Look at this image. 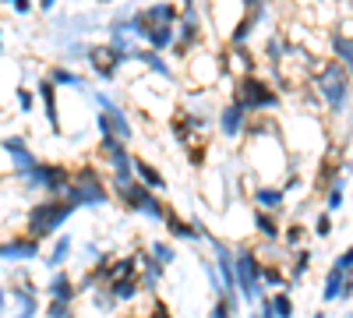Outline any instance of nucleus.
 I'll return each instance as SVG.
<instances>
[{
  "instance_id": "nucleus-1",
  "label": "nucleus",
  "mask_w": 353,
  "mask_h": 318,
  "mask_svg": "<svg viewBox=\"0 0 353 318\" xmlns=\"http://www.w3.org/2000/svg\"><path fill=\"white\" fill-rule=\"evenodd\" d=\"M311 81H314V92H318L321 103H325L329 113H343L346 110L353 81H350V71L336 61V57H332V61H325V64H314Z\"/></svg>"
},
{
  "instance_id": "nucleus-2",
  "label": "nucleus",
  "mask_w": 353,
  "mask_h": 318,
  "mask_svg": "<svg viewBox=\"0 0 353 318\" xmlns=\"http://www.w3.org/2000/svg\"><path fill=\"white\" fill-rule=\"evenodd\" d=\"M233 103H237L244 113H269V110H279L283 96L269 78L248 71V74L237 78V85H233Z\"/></svg>"
},
{
  "instance_id": "nucleus-3",
  "label": "nucleus",
  "mask_w": 353,
  "mask_h": 318,
  "mask_svg": "<svg viewBox=\"0 0 353 318\" xmlns=\"http://www.w3.org/2000/svg\"><path fill=\"white\" fill-rule=\"evenodd\" d=\"M110 195L113 191L106 188L99 166H92V163L78 166L71 173V188L64 191V198L71 201L74 209H99V206H106V201H110Z\"/></svg>"
},
{
  "instance_id": "nucleus-4",
  "label": "nucleus",
  "mask_w": 353,
  "mask_h": 318,
  "mask_svg": "<svg viewBox=\"0 0 353 318\" xmlns=\"http://www.w3.org/2000/svg\"><path fill=\"white\" fill-rule=\"evenodd\" d=\"M71 216H74V206H71L64 195L61 198H43L39 206L28 209V237L43 241V237L57 234V230H61Z\"/></svg>"
},
{
  "instance_id": "nucleus-5",
  "label": "nucleus",
  "mask_w": 353,
  "mask_h": 318,
  "mask_svg": "<svg viewBox=\"0 0 353 318\" xmlns=\"http://www.w3.org/2000/svg\"><path fill=\"white\" fill-rule=\"evenodd\" d=\"M110 191L124 201V209H128V212H138V216L152 219V223H163L166 212H170L163 201H159V195H156L152 188H145L138 177L128 181V184H110Z\"/></svg>"
},
{
  "instance_id": "nucleus-6",
  "label": "nucleus",
  "mask_w": 353,
  "mask_h": 318,
  "mask_svg": "<svg viewBox=\"0 0 353 318\" xmlns=\"http://www.w3.org/2000/svg\"><path fill=\"white\" fill-rule=\"evenodd\" d=\"M233 255H237V297L248 301V304L261 301L265 297V286H261L265 262H261V255L251 244H237V248H233Z\"/></svg>"
},
{
  "instance_id": "nucleus-7",
  "label": "nucleus",
  "mask_w": 353,
  "mask_h": 318,
  "mask_svg": "<svg viewBox=\"0 0 353 318\" xmlns=\"http://www.w3.org/2000/svg\"><path fill=\"white\" fill-rule=\"evenodd\" d=\"M18 181L28 188V191H46L50 198H61L68 188H71V170L64 163H46L39 159L32 170L18 173Z\"/></svg>"
},
{
  "instance_id": "nucleus-8",
  "label": "nucleus",
  "mask_w": 353,
  "mask_h": 318,
  "mask_svg": "<svg viewBox=\"0 0 353 318\" xmlns=\"http://www.w3.org/2000/svg\"><path fill=\"white\" fill-rule=\"evenodd\" d=\"M99 152L106 156V163H110V170H113V177H110V184H128V181H134V156L128 152V141H121V138H99Z\"/></svg>"
},
{
  "instance_id": "nucleus-9",
  "label": "nucleus",
  "mask_w": 353,
  "mask_h": 318,
  "mask_svg": "<svg viewBox=\"0 0 353 318\" xmlns=\"http://www.w3.org/2000/svg\"><path fill=\"white\" fill-rule=\"evenodd\" d=\"M85 61L92 64V71H96L103 81H113L117 71H121V64H128L110 43H103V46H88V57H85Z\"/></svg>"
},
{
  "instance_id": "nucleus-10",
  "label": "nucleus",
  "mask_w": 353,
  "mask_h": 318,
  "mask_svg": "<svg viewBox=\"0 0 353 318\" xmlns=\"http://www.w3.org/2000/svg\"><path fill=\"white\" fill-rule=\"evenodd\" d=\"M321 301H325V304H336V301H353V276H350V272H343L336 262L329 266L325 283H321Z\"/></svg>"
},
{
  "instance_id": "nucleus-11",
  "label": "nucleus",
  "mask_w": 353,
  "mask_h": 318,
  "mask_svg": "<svg viewBox=\"0 0 353 318\" xmlns=\"http://www.w3.org/2000/svg\"><path fill=\"white\" fill-rule=\"evenodd\" d=\"M8 297L14 301V318H36L39 301H36V283H28L25 276H18V283H11Z\"/></svg>"
},
{
  "instance_id": "nucleus-12",
  "label": "nucleus",
  "mask_w": 353,
  "mask_h": 318,
  "mask_svg": "<svg viewBox=\"0 0 353 318\" xmlns=\"http://www.w3.org/2000/svg\"><path fill=\"white\" fill-rule=\"evenodd\" d=\"M219 135L230 138V141H237V138L248 135V113H244L237 103H226V106L219 110Z\"/></svg>"
},
{
  "instance_id": "nucleus-13",
  "label": "nucleus",
  "mask_w": 353,
  "mask_h": 318,
  "mask_svg": "<svg viewBox=\"0 0 353 318\" xmlns=\"http://www.w3.org/2000/svg\"><path fill=\"white\" fill-rule=\"evenodd\" d=\"M198 39H201V21H198L194 11H184V14H181V28H176V43H173V50L181 53V57H188V53H194Z\"/></svg>"
},
{
  "instance_id": "nucleus-14",
  "label": "nucleus",
  "mask_w": 353,
  "mask_h": 318,
  "mask_svg": "<svg viewBox=\"0 0 353 318\" xmlns=\"http://www.w3.org/2000/svg\"><path fill=\"white\" fill-rule=\"evenodd\" d=\"M0 146H4V152L11 156V163H14V173H25V170H32L39 159L32 156V149H28V141L21 138V135H8L4 141H0Z\"/></svg>"
},
{
  "instance_id": "nucleus-15",
  "label": "nucleus",
  "mask_w": 353,
  "mask_h": 318,
  "mask_svg": "<svg viewBox=\"0 0 353 318\" xmlns=\"http://www.w3.org/2000/svg\"><path fill=\"white\" fill-rule=\"evenodd\" d=\"M39 255V241L36 237H11V241H0V258L8 262H28V258Z\"/></svg>"
},
{
  "instance_id": "nucleus-16",
  "label": "nucleus",
  "mask_w": 353,
  "mask_h": 318,
  "mask_svg": "<svg viewBox=\"0 0 353 318\" xmlns=\"http://www.w3.org/2000/svg\"><path fill=\"white\" fill-rule=\"evenodd\" d=\"M138 14H141V21H145L149 32L156 25H176V21H181V8H176V4H152V8H145ZM145 39H149V36H145Z\"/></svg>"
},
{
  "instance_id": "nucleus-17",
  "label": "nucleus",
  "mask_w": 353,
  "mask_h": 318,
  "mask_svg": "<svg viewBox=\"0 0 353 318\" xmlns=\"http://www.w3.org/2000/svg\"><path fill=\"white\" fill-rule=\"evenodd\" d=\"M36 96L43 99V110H46V124H50V131H61V117H57V85H53L50 78H43V81L36 85Z\"/></svg>"
},
{
  "instance_id": "nucleus-18",
  "label": "nucleus",
  "mask_w": 353,
  "mask_h": 318,
  "mask_svg": "<svg viewBox=\"0 0 353 318\" xmlns=\"http://www.w3.org/2000/svg\"><path fill=\"white\" fill-rule=\"evenodd\" d=\"M166 230H170V237L173 241H184V244H198L201 237H198V230H194V223L191 219H184V216H176V212H166Z\"/></svg>"
},
{
  "instance_id": "nucleus-19",
  "label": "nucleus",
  "mask_w": 353,
  "mask_h": 318,
  "mask_svg": "<svg viewBox=\"0 0 353 318\" xmlns=\"http://www.w3.org/2000/svg\"><path fill=\"white\" fill-rule=\"evenodd\" d=\"M74 294H78V286L71 283V272L57 269V272L50 276V283H46V297H50V301H74Z\"/></svg>"
},
{
  "instance_id": "nucleus-20",
  "label": "nucleus",
  "mask_w": 353,
  "mask_h": 318,
  "mask_svg": "<svg viewBox=\"0 0 353 318\" xmlns=\"http://www.w3.org/2000/svg\"><path fill=\"white\" fill-rule=\"evenodd\" d=\"M99 113H106V124H110V135H113V138H121V141H131V138H134V128H131L128 110L113 106V110H99Z\"/></svg>"
},
{
  "instance_id": "nucleus-21",
  "label": "nucleus",
  "mask_w": 353,
  "mask_h": 318,
  "mask_svg": "<svg viewBox=\"0 0 353 318\" xmlns=\"http://www.w3.org/2000/svg\"><path fill=\"white\" fill-rule=\"evenodd\" d=\"M163 272H166V266L163 262H156V258L145 251L141 255V272H138V283H141V290H156V286L163 283Z\"/></svg>"
},
{
  "instance_id": "nucleus-22",
  "label": "nucleus",
  "mask_w": 353,
  "mask_h": 318,
  "mask_svg": "<svg viewBox=\"0 0 353 318\" xmlns=\"http://www.w3.org/2000/svg\"><path fill=\"white\" fill-rule=\"evenodd\" d=\"M134 177H138L145 188H152L156 195H159V191H166V177H163V173H159L149 159H141V156H134Z\"/></svg>"
},
{
  "instance_id": "nucleus-23",
  "label": "nucleus",
  "mask_w": 353,
  "mask_h": 318,
  "mask_svg": "<svg viewBox=\"0 0 353 318\" xmlns=\"http://www.w3.org/2000/svg\"><path fill=\"white\" fill-rule=\"evenodd\" d=\"M283 201H286V191L276 188V184H258V188H254V206L265 209V212L283 209Z\"/></svg>"
},
{
  "instance_id": "nucleus-24",
  "label": "nucleus",
  "mask_w": 353,
  "mask_h": 318,
  "mask_svg": "<svg viewBox=\"0 0 353 318\" xmlns=\"http://www.w3.org/2000/svg\"><path fill=\"white\" fill-rule=\"evenodd\" d=\"M329 46H332V57H336V61L353 74V36H346V32H332V36H329Z\"/></svg>"
},
{
  "instance_id": "nucleus-25",
  "label": "nucleus",
  "mask_w": 353,
  "mask_h": 318,
  "mask_svg": "<svg viewBox=\"0 0 353 318\" xmlns=\"http://www.w3.org/2000/svg\"><path fill=\"white\" fill-rule=\"evenodd\" d=\"M254 230L269 241V244H276L279 237H283V226H279V219L272 216V212H265V209H254Z\"/></svg>"
},
{
  "instance_id": "nucleus-26",
  "label": "nucleus",
  "mask_w": 353,
  "mask_h": 318,
  "mask_svg": "<svg viewBox=\"0 0 353 318\" xmlns=\"http://www.w3.org/2000/svg\"><path fill=\"white\" fill-rule=\"evenodd\" d=\"M106 290L113 294L117 304H131L141 294V283L138 279H113V283H106Z\"/></svg>"
},
{
  "instance_id": "nucleus-27",
  "label": "nucleus",
  "mask_w": 353,
  "mask_h": 318,
  "mask_svg": "<svg viewBox=\"0 0 353 318\" xmlns=\"http://www.w3.org/2000/svg\"><path fill=\"white\" fill-rule=\"evenodd\" d=\"M134 61H141L156 78H173V68L163 61V53H156V50H138V53H134Z\"/></svg>"
},
{
  "instance_id": "nucleus-28",
  "label": "nucleus",
  "mask_w": 353,
  "mask_h": 318,
  "mask_svg": "<svg viewBox=\"0 0 353 318\" xmlns=\"http://www.w3.org/2000/svg\"><path fill=\"white\" fill-rule=\"evenodd\" d=\"M149 50H156V53H163V50H170L173 43H176V25H156L152 32H149Z\"/></svg>"
},
{
  "instance_id": "nucleus-29",
  "label": "nucleus",
  "mask_w": 353,
  "mask_h": 318,
  "mask_svg": "<svg viewBox=\"0 0 353 318\" xmlns=\"http://www.w3.org/2000/svg\"><path fill=\"white\" fill-rule=\"evenodd\" d=\"M71 244H74L71 237H57V241H53V251L46 255V266H50V269H61L68 258H71Z\"/></svg>"
},
{
  "instance_id": "nucleus-30",
  "label": "nucleus",
  "mask_w": 353,
  "mask_h": 318,
  "mask_svg": "<svg viewBox=\"0 0 353 318\" xmlns=\"http://www.w3.org/2000/svg\"><path fill=\"white\" fill-rule=\"evenodd\" d=\"M261 286H265V290H286L290 276H283L279 266H265V269H261Z\"/></svg>"
},
{
  "instance_id": "nucleus-31",
  "label": "nucleus",
  "mask_w": 353,
  "mask_h": 318,
  "mask_svg": "<svg viewBox=\"0 0 353 318\" xmlns=\"http://www.w3.org/2000/svg\"><path fill=\"white\" fill-rule=\"evenodd\" d=\"M50 81L53 85H71V89H85V78L74 68H53L50 71Z\"/></svg>"
},
{
  "instance_id": "nucleus-32",
  "label": "nucleus",
  "mask_w": 353,
  "mask_h": 318,
  "mask_svg": "<svg viewBox=\"0 0 353 318\" xmlns=\"http://www.w3.org/2000/svg\"><path fill=\"white\" fill-rule=\"evenodd\" d=\"M269 304H272L276 318H293V315H297V304H293V297H290L286 290H276V294L269 297Z\"/></svg>"
},
{
  "instance_id": "nucleus-33",
  "label": "nucleus",
  "mask_w": 353,
  "mask_h": 318,
  "mask_svg": "<svg viewBox=\"0 0 353 318\" xmlns=\"http://www.w3.org/2000/svg\"><path fill=\"white\" fill-rule=\"evenodd\" d=\"M311 269V251L301 248V251H293V269H290V283H301Z\"/></svg>"
},
{
  "instance_id": "nucleus-34",
  "label": "nucleus",
  "mask_w": 353,
  "mask_h": 318,
  "mask_svg": "<svg viewBox=\"0 0 353 318\" xmlns=\"http://www.w3.org/2000/svg\"><path fill=\"white\" fill-rule=\"evenodd\" d=\"M346 173H343V177H336V184L325 191V209L329 212H336V209H343V201H346Z\"/></svg>"
},
{
  "instance_id": "nucleus-35",
  "label": "nucleus",
  "mask_w": 353,
  "mask_h": 318,
  "mask_svg": "<svg viewBox=\"0 0 353 318\" xmlns=\"http://www.w3.org/2000/svg\"><path fill=\"white\" fill-rule=\"evenodd\" d=\"M149 255L156 258V262H163L166 269L176 262V251H173V244H166V241H152V244H149Z\"/></svg>"
},
{
  "instance_id": "nucleus-36",
  "label": "nucleus",
  "mask_w": 353,
  "mask_h": 318,
  "mask_svg": "<svg viewBox=\"0 0 353 318\" xmlns=\"http://www.w3.org/2000/svg\"><path fill=\"white\" fill-rule=\"evenodd\" d=\"M283 241H286L290 251H301V248H304V226H301V223H290L286 234H283Z\"/></svg>"
},
{
  "instance_id": "nucleus-37",
  "label": "nucleus",
  "mask_w": 353,
  "mask_h": 318,
  "mask_svg": "<svg viewBox=\"0 0 353 318\" xmlns=\"http://www.w3.org/2000/svg\"><path fill=\"white\" fill-rule=\"evenodd\" d=\"M329 234H332V212H329V209H321V212L314 216V237L325 241Z\"/></svg>"
},
{
  "instance_id": "nucleus-38",
  "label": "nucleus",
  "mask_w": 353,
  "mask_h": 318,
  "mask_svg": "<svg viewBox=\"0 0 353 318\" xmlns=\"http://www.w3.org/2000/svg\"><path fill=\"white\" fill-rule=\"evenodd\" d=\"M71 315V301H50L46 304V318H64Z\"/></svg>"
},
{
  "instance_id": "nucleus-39",
  "label": "nucleus",
  "mask_w": 353,
  "mask_h": 318,
  "mask_svg": "<svg viewBox=\"0 0 353 318\" xmlns=\"http://www.w3.org/2000/svg\"><path fill=\"white\" fill-rule=\"evenodd\" d=\"M14 99H18V110H21V113H32V106H36L32 99H36V96L28 92V89H18V92H14Z\"/></svg>"
},
{
  "instance_id": "nucleus-40",
  "label": "nucleus",
  "mask_w": 353,
  "mask_h": 318,
  "mask_svg": "<svg viewBox=\"0 0 353 318\" xmlns=\"http://www.w3.org/2000/svg\"><path fill=\"white\" fill-rule=\"evenodd\" d=\"M149 318H173V315H170V304L156 297V301H152V308H149Z\"/></svg>"
},
{
  "instance_id": "nucleus-41",
  "label": "nucleus",
  "mask_w": 353,
  "mask_h": 318,
  "mask_svg": "<svg viewBox=\"0 0 353 318\" xmlns=\"http://www.w3.org/2000/svg\"><path fill=\"white\" fill-rule=\"evenodd\" d=\"M336 266H339L343 272H350V276H353V248H346V251L336 258Z\"/></svg>"
},
{
  "instance_id": "nucleus-42",
  "label": "nucleus",
  "mask_w": 353,
  "mask_h": 318,
  "mask_svg": "<svg viewBox=\"0 0 353 318\" xmlns=\"http://www.w3.org/2000/svg\"><path fill=\"white\" fill-rule=\"evenodd\" d=\"M92 103H96V110H113V106H117V103H113V96H106V92H96V99H92Z\"/></svg>"
},
{
  "instance_id": "nucleus-43",
  "label": "nucleus",
  "mask_w": 353,
  "mask_h": 318,
  "mask_svg": "<svg viewBox=\"0 0 353 318\" xmlns=\"http://www.w3.org/2000/svg\"><path fill=\"white\" fill-rule=\"evenodd\" d=\"M8 4H11L18 14H28V11H32V0H8Z\"/></svg>"
},
{
  "instance_id": "nucleus-44",
  "label": "nucleus",
  "mask_w": 353,
  "mask_h": 318,
  "mask_svg": "<svg viewBox=\"0 0 353 318\" xmlns=\"http://www.w3.org/2000/svg\"><path fill=\"white\" fill-rule=\"evenodd\" d=\"M241 11H265V0H241Z\"/></svg>"
},
{
  "instance_id": "nucleus-45",
  "label": "nucleus",
  "mask_w": 353,
  "mask_h": 318,
  "mask_svg": "<svg viewBox=\"0 0 353 318\" xmlns=\"http://www.w3.org/2000/svg\"><path fill=\"white\" fill-rule=\"evenodd\" d=\"M36 8H39L43 14H50V11L57 8V0H36Z\"/></svg>"
},
{
  "instance_id": "nucleus-46",
  "label": "nucleus",
  "mask_w": 353,
  "mask_h": 318,
  "mask_svg": "<svg viewBox=\"0 0 353 318\" xmlns=\"http://www.w3.org/2000/svg\"><path fill=\"white\" fill-rule=\"evenodd\" d=\"M181 4H184V11H194V0H181Z\"/></svg>"
},
{
  "instance_id": "nucleus-47",
  "label": "nucleus",
  "mask_w": 353,
  "mask_h": 318,
  "mask_svg": "<svg viewBox=\"0 0 353 318\" xmlns=\"http://www.w3.org/2000/svg\"><path fill=\"white\" fill-rule=\"evenodd\" d=\"M311 318H325V311H314V315H311Z\"/></svg>"
},
{
  "instance_id": "nucleus-48",
  "label": "nucleus",
  "mask_w": 353,
  "mask_h": 318,
  "mask_svg": "<svg viewBox=\"0 0 353 318\" xmlns=\"http://www.w3.org/2000/svg\"><path fill=\"white\" fill-rule=\"evenodd\" d=\"M64 318H78V315H74V311H71V315H64Z\"/></svg>"
},
{
  "instance_id": "nucleus-49",
  "label": "nucleus",
  "mask_w": 353,
  "mask_h": 318,
  "mask_svg": "<svg viewBox=\"0 0 353 318\" xmlns=\"http://www.w3.org/2000/svg\"><path fill=\"white\" fill-rule=\"evenodd\" d=\"M346 318H353V311H350V315H346Z\"/></svg>"
},
{
  "instance_id": "nucleus-50",
  "label": "nucleus",
  "mask_w": 353,
  "mask_h": 318,
  "mask_svg": "<svg viewBox=\"0 0 353 318\" xmlns=\"http://www.w3.org/2000/svg\"><path fill=\"white\" fill-rule=\"evenodd\" d=\"M350 8H353V0H350Z\"/></svg>"
},
{
  "instance_id": "nucleus-51",
  "label": "nucleus",
  "mask_w": 353,
  "mask_h": 318,
  "mask_svg": "<svg viewBox=\"0 0 353 318\" xmlns=\"http://www.w3.org/2000/svg\"><path fill=\"white\" fill-rule=\"evenodd\" d=\"M0 50H4V46H0Z\"/></svg>"
}]
</instances>
